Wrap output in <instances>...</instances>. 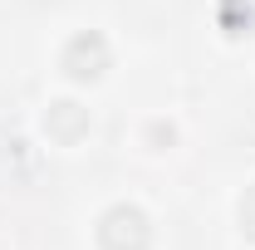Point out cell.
Segmentation results:
<instances>
[{
  "label": "cell",
  "instance_id": "cell-1",
  "mask_svg": "<svg viewBox=\"0 0 255 250\" xmlns=\"http://www.w3.org/2000/svg\"><path fill=\"white\" fill-rule=\"evenodd\" d=\"M241 221H246V231L255 236V191L246 196V201H241Z\"/></svg>",
  "mask_w": 255,
  "mask_h": 250
}]
</instances>
